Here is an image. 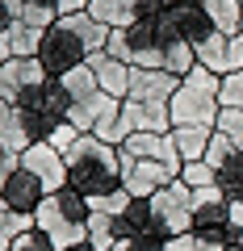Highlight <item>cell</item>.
<instances>
[{"label":"cell","mask_w":243,"mask_h":251,"mask_svg":"<svg viewBox=\"0 0 243 251\" xmlns=\"http://www.w3.org/2000/svg\"><path fill=\"white\" fill-rule=\"evenodd\" d=\"M0 143L9 147V151H26V147H34L29 143V130H26V117H21V109L17 105H9V100H0Z\"/></svg>","instance_id":"cell-20"},{"label":"cell","mask_w":243,"mask_h":251,"mask_svg":"<svg viewBox=\"0 0 243 251\" xmlns=\"http://www.w3.org/2000/svg\"><path fill=\"white\" fill-rule=\"evenodd\" d=\"M88 13L109 29H126V25H135L143 13H151V0H92Z\"/></svg>","instance_id":"cell-15"},{"label":"cell","mask_w":243,"mask_h":251,"mask_svg":"<svg viewBox=\"0 0 243 251\" xmlns=\"http://www.w3.org/2000/svg\"><path fill=\"white\" fill-rule=\"evenodd\" d=\"M163 251H222V247L189 230V234H176V239H168V247H163Z\"/></svg>","instance_id":"cell-35"},{"label":"cell","mask_w":243,"mask_h":251,"mask_svg":"<svg viewBox=\"0 0 243 251\" xmlns=\"http://www.w3.org/2000/svg\"><path fill=\"white\" fill-rule=\"evenodd\" d=\"M88 243L97 251H113L117 247V218L113 214H88Z\"/></svg>","instance_id":"cell-22"},{"label":"cell","mask_w":243,"mask_h":251,"mask_svg":"<svg viewBox=\"0 0 243 251\" xmlns=\"http://www.w3.org/2000/svg\"><path fill=\"white\" fill-rule=\"evenodd\" d=\"M180 88V75L163 67H130V97L126 100H172Z\"/></svg>","instance_id":"cell-13"},{"label":"cell","mask_w":243,"mask_h":251,"mask_svg":"<svg viewBox=\"0 0 243 251\" xmlns=\"http://www.w3.org/2000/svg\"><path fill=\"white\" fill-rule=\"evenodd\" d=\"M21 168L34 172V176L46 184V193L67 188V159H63V151H59V147H51V143L26 147V151H21Z\"/></svg>","instance_id":"cell-9"},{"label":"cell","mask_w":243,"mask_h":251,"mask_svg":"<svg viewBox=\"0 0 243 251\" xmlns=\"http://www.w3.org/2000/svg\"><path fill=\"white\" fill-rule=\"evenodd\" d=\"M117 113H122V100L109 97V92H97L88 100H76L67 122L80 130V134H97L105 143H113V126H117Z\"/></svg>","instance_id":"cell-6"},{"label":"cell","mask_w":243,"mask_h":251,"mask_svg":"<svg viewBox=\"0 0 243 251\" xmlns=\"http://www.w3.org/2000/svg\"><path fill=\"white\" fill-rule=\"evenodd\" d=\"M42 34L46 29H34L26 25V21H17V29H13V59H38V50H42Z\"/></svg>","instance_id":"cell-27"},{"label":"cell","mask_w":243,"mask_h":251,"mask_svg":"<svg viewBox=\"0 0 243 251\" xmlns=\"http://www.w3.org/2000/svg\"><path fill=\"white\" fill-rule=\"evenodd\" d=\"M51 75H46V67L38 59H9L4 67H0V100H9V105H17V97L26 88H34V84H46Z\"/></svg>","instance_id":"cell-11"},{"label":"cell","mask_w":243,"mask_h":251,"mask_svg":"<svg viewBox=\"0 0 243 251\" xmlns=\"http://www.w3.org/2000/svg\"><path fill=\"white\" fill-rule=\"evenodd\" d=\"M9 251H54V243L46 239L38 226H29L26 234H17V239H13V247H9Z\"/></svg>","instance_id":"cell-34"},{"label":"cell","mask_w":243,"mask_h":251,"mask_svg":"<svg viewBox=\"0 0 243 251\" xmlns=\"http://www.w3.org/2000/svg\"><path fill=\"white\" fill-rule=\"evenodd\" d=\"M117 151H122V147H117ZM172 180H176V172H172L168 163H160V159H135V155L122 151V188H126L130 197L151 201L163 184H172Z\"/></svg>","instance_id":"cell-7"},{"label":"cell","mask_w":243,"mask_h":251,"mask_svg":"<svg viewBox=\"0 0 243 251\" xmlns=\"http://www.w3.org/2000/svg\"><path fill=\"white\" fill-rule=\"evenodd\" d=\"M210 138H214V130H206V126H172V143H176V151H180L185 163L206 159Z\"/></svg>","instance_id":"cell-19"},{"label":"cell","mask_w":243,"mask_h":251,"mask_svg":"<svg viewBox=\"0 0 243 251\" xmlns=\"http://www.w3.org/2000/svg\"><path fill=\"white\" fill-rule=\"evenodd\" d=\"M130 201H135V197H130L126 188H117V193H105V197H92V209H97V214H113V218H122Z\"/></svg>","instance_id":"cell-33"},{"label":"cell","mask_w":243,"mask_h":251,"mask_svg":"<svg viewBox=\"0 0 243 251\" xmlns=\"http://www.w3.org/2000/svg\"><path fill=\"white\" fill-rule=\"evenodd\" d=\"M0 197H4V209H13V214H38V205L46 201V184L34 176V172L17 168L13 180L0 188Z\"/></svg>","instance_id":"cell-12"},{"label":"cell","mask_w":243,"mask_h":251,"mask_svg":"<svg viewBox=\"0 0 243 251\" xmlns=\"http://www.w3.org/2000/svg\"><path fill=\"white\" fill-rule=\"evenodd\" d=\"M63 251H97L92 243H76V247H63Z\"/></svg>","instance_id":"cell-44"},{"label":"cell","mask_w":243,"mask_h":251,"mask_svg":"<svg viewBox=\"0 0 243 251\" xmlns=\"http://www.w3.org/2000/svg\"><path fill=\"white\" fill-rule=\"evenodd\" d=\"M231 230L235 243H243V201H231Z\"/></svg>","instance_id":"cell-43"},{"label":"cell","mask_w":243,"mask_h":251,"mask_svg":"<svg viewBox=\"0 0 243 251\" xmlns=\"http://www.w3.org/2000/svg\"><path fill=\"white\" fill-rule=\"evenodd\" d=\"M163 67H168L172 75L185 80V75L197 67V46H193V42H172V46H163Z\"/></svg>","instance_id":"cell-24"},{"label":"cell","mask_w":243,"mask_h":251,"mask_svg":"<svg viewBox=\"0 0 243 251\" xmlns=\"http://www.w3.org/2000/svg\"><path fill=\"white\" fill-rule=\"evenodd\" d=\"M218 188H222L231 201H243V151H235L231 159L218 168Z\"/></svg>","instance_id":"cell-26"},{"label":"cell","mask_w":243,"mask_h":251,"mask_svg":"<svg viewBox=\"0 0 243 251\" xmlns=\"http://www.w3.org/2000/svg\"><path fill=\"white\" fill-rule=\"evenodd\" d=\"M138 234H155L151 201H143V197H135L126 205V214L117 218V243H122V239H138Z\"/></svg>","instance_id":"cell-18"},{"label":"cell","mask_w":243,"mask_h":251,"mask_svg":"<svg viewBox=\"0 0 243 251\" xmlns=\"http://www.w3.org/2000/svg\"><path fill=\"white\" fill-rule=\"evenodd\" d=\"M235 151H239V147H235V143H231V138H226V134H222V130H214V138H210V151H206V163H210V168H214V172H218V168H222V163H226V159H231V155H235Z\"/></svg>","instance_id":"cell-32"},{"label":"cell","mask_w":243,"mask_h":251,"mask_svg":"<svg viewBox=\"0 0 243 251\" xmlns=\"http://www.w3.org/2000/svg\"><path fill=\"white\" fill-rule=\"evenodd\" d=\"M105 54H113V59H122V63H130V59H135V46H130L126 29H109V42H105Z\"/></svg>","instance_id":"cell-37"},{"label":"cell","mask_w":243,"mask_h":251,"mask_svg":"<svg viewBox=\"0 0 243 251\" xmlns=\"http://www.w3.org/2000/svg\"><path fill=\"white\" fill-rule=\"evenodd\" d=\"M63 88L72 92V100H88V97H97L101 84H97L92 63H84V67H76V72H67V75H63Z\"/></svg>","instance_id":"cell-25"},{"label":"cell","mask_w":243,"mask_h":251,"mask_svg":"<svg viewBox=\"0 0 243 251\" xmlns=\"http://www.w3.org/2000/svg\"><path fill=\"white\" fill-rule=\"evenodd\" d=\"M218 105H222V109H243V72L222 75V88H218Z\"/></svg>","instance_id":"cell-30"},{"label":"cell","mask_w":243,"mask_h":251,"mask_svg":"<svg viewBox=\"0 0 243 251\" xmlns=\"http://www.w3.org/2000/svg\"><path fill=\"white\" fill-rule=\"evenodd\" d=\"M206 13H210L218 34H226V38L243 34V4L239 0H206Z\"/></svg>","instance_id":"cell-21"},{"label":"cell","mask_w":243,"mask_h":251,"mask_svg":"<svg viewBox=\"0 0 243 251\" xmlns=\"http://www.w3.org/2000/svg\"><path fill=\"white\" fill-rule=\"evenodd\" d=\"M172 17H176V25H180V38L193 42V46H201L210 34H218L214 21H210V13H206V0H180L176 9H172Z\"/></svg>","instance_id":"cell-16"},{"label":"cell","mask_w":243,"mask_h":251,"mask_svg":"<svg viewBox=\"0 0 243 251\" xmlns=\"http://www.w3.org/2000/svg\"><path fill=\"white\" fill-rule=\"evenodd\" d=\"M88 214H92V201L67 184L59 193H46V201L34 214V226L54 243V251H63L76 243H88Z\"/></svg>","instance_id":"cell-2"},{"label":"cell","mask_w":243,"mask_h":251,"mask_svg":"<svg viewBox=\"0 0 243 251\" xmlns=\"http://www.w3.org/2000/svg\"><path fill=\"white\" fill-rule=\"evenodd\" d=\"M113 251H135V247H130V243H126V239H122V243H117V247H113Z\"/></svg>","instance_id":"cell-45"},{"label":"cell","mask_w":243,"mask_h":251,"mask_svg":"<svg viewBox=\"0 0 243 251\" xmlns=\"http://www.w3.org/2000/svg\"><path fill=\"white\" fill-rule=\"evenodd\" d=\"M21 9H26V0H0V34H13L17 29Z\"/></svg>","instance_id":"cell-38"},{"label":"cell","mask_w":243,"mask_h":251,"mask_svg":"<svg viewBox=\"0 0 243 251\" xmlns=\"http://www.w3.org/2000/svg\"><path fill=\"white\" fill-rule=\"evenodd\" d=\"M214 130H222V134H226V138H231V143L243 151V109H222V113H218V126H214Z\"/></svg>","instance_id":"cell-31"},{"label":"cell","mask_w":243,"mask_h":251,"mask_svg":"<svg viewBox=\"0 0 243 251\" xmlns=\"http://www.w3.org/2000/svg\"><path fill=\"white\" fill-rule=\"evenodd\" d=\"M4 151H9V147H4V143H0V155H4Z\"/></svg>","instance_id":"cell-47"},{"label":"cell","mask_w":243,"mask_h":251,"mask_svg":"<svg viewBox=\"0 0 243 251\" xmlns=\"http://www.w3.org/2000/svg\"><path fill=\"white\" fill-rule=\"evenodd\" d=\"M126 38L135 50H147V46H163L160 38V13H143L135 25H126Z\"/></svg>","instance_id":"cell-23"},{"label":"cell","mask_w":243,"mask_h":251,"mask_svg":"<svg viewBox=\"0 0 243 251\" xmlns=\"http://www.w3.org/2000/svg\"><path fill=\"white\" fill-rule=\"evenodd\" d=\"M239 4H243V0H239Z\"/></svg>","instance_id":"cell-48"},{"label":"cell","mask_w":243,"mask_h":251,"mask_svg":"<svg viewBox=\"0 0 243 251\" xmlns=\"http://www.w3.org/2000/svg\"><path fill=\"white\" fill-rule=\"evenodd\" d=\"M17 168H21V155L17 151H4V155H0V188L13 180V172H17Z\"/></svg>","instance_id":"cell-41"},{"label":"cell","mask_w":243,"mask_h":251,"mask_svg":"<svg viewBox=\"0 0 243 251\" xmlns=\"http://www.w3.org/2000/svg\"><path fill=\"white\" fill-rule=\"evenodd\" d=\"M88 59H92V50L84 46V38L76 34L72 25H67V17H59V21H54V25L42 34V50H38V63L46 67V75H51V80H63L67 72L84 67Z\"/></svg>","instance_id":"cell-3"},{"label":"cell","mask_w":243,"mask_h":251,"mask_svg":"<svg viewBox=\"0 0 243 251\" xmlns=\"http://www.w3.org/2000/svg\"><path fill=\"white\" fill-rule=\"evenodd\" d=\"M130 67H163V46H147V50H135ZM168 72V67H163Z\"/></svg>","instance_id":"cell-40"},{"label":"cell","mask_w":243,"mask_h":251,"mask_svg":"<svg viewBox=\"0 0 243 251\" xmlns=\"http://www.w3.org/2000/svg\"><path fill=\"white\" fill-rule=\"evenodd\" d=\"M34 226V214H13V209H0V251H9L17 234H26Z\"/></svg>","instance_id":"cell-28"},{"label":"cell","mask_w":243,"mask_h":251,"mask_svg":"<svg viewBox=\"0 0 243 251\" xmlns=\"http://www.w3.org/2000/svg\"><path fill=\"white\" fill-rule=\"evenodd\" d=\"M151 214H155V234H163V239L189 234L193 230V188L176 176L151 197Z\"/></svg>","instance_id":"cell-4"},{"label":"cell","mask_w":243,"mask_h":251,"mask_svg":"<svg viewBox=\"0 0 243 251\" xmlns=\"http://www.w3.org/2000/svg\"><path fill=\"white\" fill-rule=\"evenodd\" d=\"M63 159H67V184L76 193H84L88 201L122 188V151L113 143H105V138L80 134Z\"/></svg>","instance_id":"cell-1"},{"label":"cell","mask_w":243,"mask_h":251,"mask_svg":"<svg viewBox=\"0 0 243 251\" xmlns=\"http://www.w3.org/2000/svg\"><path fill=\"white\" fill-rule=\"evenodd\" d=\"M193 234L218 243V247L235 243V230H231V197H226L218 184L193 193Z\"/></svg>","instance_id":"cell-5"},{"label":"cell","mask_w":243,"mask_h":251,"mask_svg":"<svg viewBox=\"0 0 243 251\" xmlns=\"http://www.w3.org/2000/svg\"><path fill=\"white\" fill-rule=\"evenodd\" d=\"M197 63L210 67L214 75H231V72H243V34L226 38V34H210L206 42L197 46Z\"/></svg>","instance_id":"cell-10"},{"label":"cell","mask_w":243,"mask_h":251,"mask_svg":"<svg viewBox=\"0 0 243 251\" xmlns=\"http://www.w3.org/2000/svg\"><path fill=\"white\" fill-rule=\"evenodd\" d=\"M180 180H185V184H189L193 193H197V188H210V184H218V172L210 168L206 159H193V163H185V168H180Z\"/></svg>","instance_id":"cell-29"},{"label":"cell","mask_w":243,"mask_h":251,"mask_svg":"<svg viewBox=\"0 0 243 251\" xmlns=\"http://www.w3.org/2000/svg\"><path fill=\"white\" fill-rule=\"evenodd\" d=\"M122 151L135 155V159H160V163H168L176 176H180V168H185V159H180L172 134H130L126 143H122Z\"/></svg>","instance_id":"cell-14"},{"label":"cell","mask_w":243,"mask_h":251,"mask_svg":"<svg viewBox=\"0 0 243 251\" xmlns=\"http://www.w3.org/2000/svg\"><path fill=\"white\" fill-rule=\"evenodd\" d=\"M222 251H243V243H226V247Z\"/></svg>","instance_id":"cell-46"},{"label":"cell","mask_w":243,"mask_h":251,"mask_svg":"<svg viewBox=\"0 0 243 251\" xmlns=\"http://www.w3.org/2000/svg\"><path fill=\"white\" fill-rule=\"evenodd\" d=\"M92 72H97V84H101V92H109V97H117V100H126L130 97V63H122V59H113V54H92Z\"/></svg>","instance_id":"cell-17"},{"label":"cell","mask_w":243,"mask_h":251,"mask_svg":"<svg viewBox=\"0 0 243 251\" xmlns=\"http://www.w3.org/2000/svg\"><path fill=\"white\" fill-rule=\"evenodd\" d=\"M92 0H54V13L59 17H72V13H88Z\"/></svg>","instance_id":"cell-42"},{"label":"cell","mask_w":243,"mask_h":251,"mask_svg":"<svg viewBox=\"0 0 243 251\" xmlns=\"http://www.w3.org/2000/svg\"><path fill=\"white\" fill-rule=\"evenodd\" d=\"M76 138H80V130H76V126L72 122H59V126H54V134H51V147H59V151H72V143H76Z\"/></svg>","instance_id":"cell-39"},{"label":"cell","mask_w":243,"mask_h":251,"mask_svg":"<svg viewBox=\"0 0 243 251\" xmlns=\"http://www.w3.org/2000/svg\"><path fill=\"white\" fill-rule=\"evenodd\" d=\"M168 109H172V126H206V130H214V126H218V113H222V105H218L214 92L189 88L185 80H180L176 97L168 100Z\"/></svg>","instance_id":"cell-8"},{"label":"cell","mask_w":243,"mask_h":251,"mask_svg":"<svg viewBox=\"0 0 243 251\" xmlns=\"http://www.w3.org/2000/svg\"><path fill=\"white\" fill-rule=\"evenodd\" d=\"M185 84H189V88H201V92H214V97H218V88H222V75H214L210 67H201V63H197V67L185 75Z\"/></svg>","instance_id":"cell-36"}]
</instances>
